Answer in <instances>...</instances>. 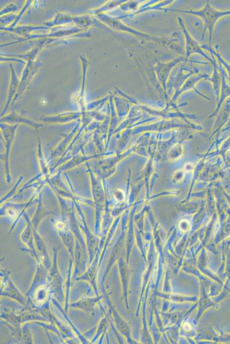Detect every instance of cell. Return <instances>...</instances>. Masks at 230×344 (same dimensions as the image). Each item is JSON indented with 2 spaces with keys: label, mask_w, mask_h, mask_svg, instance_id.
Instances as JSON below:
<instances>
[{
  "label": "cell",
  "mask_w": 230,
  "mask_h": 344,
  "mask_svg": "<svg viewBox=\"0 0 230 344\" xmlns=\"http://www.w3.org/2000/svg\"><path fill=\"white\" fill-rule=\"evenodd\" d=\"M160 10L190 14L201 18L203 22V25H204L202 39L204 38L206 32L208 31L209 35V42L210 44L212 42L214 30L217 22L221 17L230 15V10L217 9L211 4L210 1H207L205 6L199 10H179L166 8Z\"/></svg>",
  "instance_id": "1"
},
{
  "label": "cell",
  "mask_w": 230,
  "mask_h": 344,
  "mask_svg": "<svg viewBox=\"0 0 230 344\" xmlns=\"http://www.w3.org/2000/svg\"><path fill=\"white\" fill-rule=\"evenodd\" d=\"M178 22L181 29H182L184 38H185L186 60L189 58L192 55L199 54L203 58H206L207 61L214 65L216 63L214 62L212 58H211L207 55L206 52L203 51L201 45L191 35L182 18L178 17Z\"/></svg>",
  "instance_id": "2"
},
{
  "label": "cell",
  "mask_w": 230,
  "mask_h": 344,
  "mask_svg": "<svg viewBox=\"0 0 230 344\" xmlns=\"http://www.w3.org/2000/svg\"><path fill=\"white\" fill-rule=\"evenodd\" d=\"M186 59L184 57H179L174 61L167 63H158L155 68L156 77L158 81L163 86L164 90H166V82L170 75L171 70L179 62H182Z\"/></svg>",
  "instance_id": "3"
},
{
  "label": "cell",
  "mask_w": 230,
  "mask_h": 344,
  "mask_svg": "<svg viewBox=\"0 0 230 344\" xmlns=\"http://www.w3.org/2000/svg\"><path fill=\"white\" fill-rule=\"evenodd\" d=\"M210 77V76L207 74L197 75V76H194V75H192V76H191L189 78H188V80L186 82H184L182 87H181L178 91L175 92V95L172 97V100H175L176 99L179 98V96L182 94V93L187 91L191 90V89H192V90H194L196 93H197L200 96H202L203 98L206 99H209L210 98L209 97L203 94L202 93L199 92L198 89L196 88L195 85L200 81H201L203 79L206 80Z\"/></svg>",
  "instance_id": "4"
},
{
  "label": "cell",
  "mask_w": 230,
  "mask_h": 344,
  "mask_svg": "<svg viewBox=\"0 0 230 344\" xmlns=\"http://www.w3.org/2000/svg\"><path fill=\"white\" fill-rule=\"evenodd\" d=\"M214 66V71L213 74V76L211 77L207 78L206 80L209 81L211 82L213 84L214 90L215 93H216V98H219V87H220V80H219V74L218 73V70L216 69V64L215 63Z\"/></svg>",
  "instance_id": "5"
},
{
  "label": "cell",
  "mask_w": 230,
  "mask_h": 344,
  "mask_svg": "<svg viewBox=\"0 0 230 344\" xmlns=\"http://www.w3.org/2000/svg\"><path fill=\"white\" fill-rule=\"evenodd\" d=\"M183 155V148L182 145H176L172 147L169 153V159L171 161L178 160Z\"/></svg>",
  "instance_id": "6"
},
{
  "label": "cell",
  "mask_w": 230,
  "mask_h": 344,
  "mask_svg": "<svg viewBox=\"0 0 230 344\" xmlns=\"http://www.w3.org/2000/svg\"><path fill=\"white\" fill-rule=\"evenodd\" d=\"M184 175H185V173H184V171L178 170L175 172L174 175H173V179L176 182H180L184 179Z\"/></svg>",
  "instance_id": "7"
},
{
  "label": "cell",
  "mask_w": 230,
  "mask_h": 344,
  "mask_svg": "<svg viewBox=\"0 0 230 344\" xmlns=\"http://www.w3.org/2000/svg\"><path fill=\"white\" fill-rule=\"evenodd\" d=\"M190 166H191V164H187V165H186L185 170L187 171H190L192 169V166L190 167Z\"/></svg>",
  "instance_id": "8"
}]
</instances>
